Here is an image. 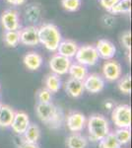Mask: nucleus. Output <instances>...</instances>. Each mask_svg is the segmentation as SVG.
Segmentation results:
<instances>
[{
	"mask_svg": "<svg viewBox=\"0 0 132 148\" xmlns=\"http://www.w3.org/2000/svg\"><path fill=\"white\" fill-rule=\"evenodd\" d=\"M68 73L71 76V78L83 81L86 78V76L88 75V70L86 66L76 62V63H71Z\"/></svg>",
	"mask_w": 132,
	"mask_h": 148,
	"instance_id": "412c9836",
	"label": "nucleus"
},
{
	"mask_svg": "<svg viewBox=\"0 0 132 148\" xmlns=\"http://www.w3.org/2000/svg\"><path fill=\"white\" fill-rule=\"evenodd\" d=\"M83 85L84 90L92 94H97L104 90L105 80L99 74L93 73L86 76V78L83 80Z\"/></svg>",
	"mask_w": 132,
	"mask_h": 148,
	"instance_id": "6e6552de",
	"label": "nucleus"
},
{
	"mask_svg": "<svg viewBox=\"0 0 132 148\" xmlns=\"http://www.w3.org/2000/svg\"><path fill=\"white\" fill-rule=\"evenodd\" d=\"M1 107H2V104H1V103H0V109H1Z\"/></svg>",
	"mask_w": 132,
	"mask_h": 148,
	"instance_id": "c9c22d12",
	"label": "nucleus"
},
{
	"mask_svg": "<svg viewBox=\"0 0 132 148\" xmlns=\"http://www.w3.org/2000/svg\"><path fill=\"white\" fill-rule=\"evenodd\" d=\"M40 138V130L36 123H30L23 134V140L31 143H38Z\"/></svg>",
	"mask_w": 132,
	"mask_h": 148,
	"instance_id": "6ab92c4d",
	"label": "nucleus"
},
{
	"mask_svg": "<svg viewBox=\"0 0 132 148\" xmlns=\"http://www.w3.org/2000/svg\"><path fill=\"white\" fill-rule=\"evenodd\" d=\"M118 1L119 0H100V3L105 10L110 11L112 9V7L116 5Z\"/></svg>",
	"mask_w": 132,
	"mask_h": 148,
	"instance_id": "7c9ffc66",
	"label": "nucleus"
},
{
	"mask_svg": "<svg viewBox=\"0 0 132 148\" xmlns=\"http://www.w3.org/2000/svg\"><path fill=\"white\" fill-rule=\"evenodd\" d=\"M39 42L44 45L47 49L50 51H55L61 42V35L58 28L53 24H44L38 28Z\"/></svg>",
	"mask_w": 132,
	"mask_h": 148,
	"instance_id": "7ed1b4c3",
	"label": "nucleus"
},
{
	"mask_svg": "<svg viewBox=\"0 0 132 148\" xmlns=\"http://www.w3.org/2000/svg\"><path fill=\"white\" fill-rule=\"evenodd\" d=\"M18 148H40V146L38 145V143L27 142L22 139V141H21L20 144L18 145Z\"/></svg>",
	"mask_w": 132,
	"mask_h": 148,
	"instance_id": "2f4dec72",
	"label": "nucleus"
},
{
	"mask_svg": "<svg viewBox=\"0 0 132 148\" xmlns=\"http://www.w3.org/2000/svg\"><path fill=\"white\" fill-rule=\"evenodd\" d=\"M120 42L122 44L125 49L128 51H130L131 49V34L130 31H125V32L122 33L121 37H120Z\"/></svg>",
	"mask_w": 132,
	"mask_h": 148,
	"instance_id": "c756f323",
	"label": "nucleus"
},
{
	"mask_svg": "<svg viewBox=\"0 0 132 148\" xmlns=\"http://www.w3.org/2000/svg\"><path fill=\"white\" fill-rule=\"evenodd\" d=\"M45 89H47L51 93H57L61 88V80L58 75L54 73H50L44 79Z\"/></svg>",
	"mask_w": 132,
	"mask_h": 148,
	"instance_id": "aec40b11",
	"label": "nucleus"
},
{
	"mask_svg": "<svg viewBox=\"0 0 132 148\" xmlns=\"http://www.w3.org/2000/svg\"><path fill=\"white\" fill-rule=\"evenodd\" d=\"M103 23L107 27H111V26L114 25V18L110 15H105L103 17Z\"/></svg>",
	"mask_w": 132,
	"mask_h": 148,
	"instance_id": "473e14b6",
	"label": "nucleus"
},
{
	"mask_svg": "<svg viewBox=\"0 0 132 148\" xmlns=\"http://www.w3.org/2000/svg\"><path fill=\"white\" fill-rule=\"evenodd\" d=\"M131 11V0H119L118 2L112 7L109 12L111 14H121L130 13Z\"/></svg>",
	"mask_w": 132,
	"mask_h": 148,
	"instance_id": "b1692460",
	"label": "nucleus"
},
{
	"mask_svg": "<svg viewBox=\"0 0 132 148\" xmlns=\"http://www.w3.org/2000/svg\"><path fill=\"white\" fill-rule=\"evenodd\" d=\"M88 136L91 141L99 142L110 132L109 123L103 114H94L87 120L86 123Z\"/></svg>",
	"mask_w": 132,
	"mask_h": 148,
	"instance_id": "f03ea898",
	"label": "nucleus"
},
{
	"mask_svg": "<svg viewBox=\"0 0 132 148\" xmlns=\"http://www.w3.org/2000/svg\"><path fill=\"white\" fill-rule=\"evenodd\" d=\"M30 123V118L27 114L24 112H15V116L10 127L16 134L23 135Z\"/></svg>",
	"mask_w": 132,
	"mask_h": 148,
	"instance_id": "9d476101",
	"label": "nucleus"
},
{
	"mask_svg": "<svg viewBox=\"0 0 132 148\" xmlns=\"http://www.w3.org/2000/svg\"><path fill=\"white\" fill-rule=\"evenodd\" d=\"M7 2H8L9 4H11V5H22V4L25 3L26 0H6Z\"/></svg>",
	"mask_w": 132,
	"mask_h": 148,
	"instance_id": "f704fd0d",
	"label": "nucleus"
},
{
	"mask_svg": "<svg viewBox=\"0 0 132 148\" xmlns=\"http://www.w3.org/2000/svg\"><path fill=\"white\" fill-rule=\"evenodd\" d=\"M95 47L98 51L99 57H102V58L105 59V60H110L112 57L116 56V47L109 40H105V39L99 40Z\"/></svg>",
	"mask_w": 132,
	"mask_h": 148,
	"instance_id": "ddd939ff",
	"label": "nucleus"
},
{
	"mask_svg": "<svg viewBox=\"0 0 132 148\" xmlns=\"http://www.w3.org/2000/svg\"><path fill=\"white\" fill-rule=\"evenodd\" d=\"M1 24L6 32L18 31L20 29V20L18 12L14 9H7L1 15Z\"/></svg>",
	"mask_w": 132,
	"mask_h": 148,
	"instance_id": "1a4fd4ad",
	"label": "nucleus"
},
{
	"mask_svg": "<svg viewBox=\"0 0 132 148\" xmlns=\"http://www.w3.org/2000/svg\"><path fill=\"white\" fill-rule=\"evenodd\" d=\"M112 123L117 128H130L131 108L125 104L114 107L111 112Z\"/></svg>",
	"mask_w": 132,
	"mask_h": 148,
	"instance_id": "20e7f679",
	"label": "nucleus"
},
{
	"mask_svg": "<svg viewBox=\"0 0 132 148\" xmlns=\"http://www.w3.org/2000/svg\"><path fill=\"white\" fill-rule=\"evenodd\" d=\"M36 114L42 123L52 130L61 127L63 123V112L51 102L45 103V104L38 103V105L36 106Z\"/></svg>",
	"mask_w": 132,
	"mask_h": 148,
	"instance_id": "f257e3e1",
	"label": "nucleus"
},
{
	"mask_svg": "<svg viewBox=\"0 0 132 148\" xmlns=\"http://www.w3.org/2000/svg\"><path fill=\"white\" fill-rule=\"evenodd\" d=\"M20 42L25 46H37L39 42L38 28L35 26H28L19 32Z\"/></svg>",
	"mask_w": 132,
	"mask_h": 148,
	"instance_id": "9b49d317",
	"label": "nucleus"
},
{
	"mask_svg": "<svg viewBox=\"0 0 132 148\" xmlns=\"http://www.w3.org/2000/svg\"><path fill=\"white\" fill-rule=\"evenodd\" d=\"M37 98L39 103H42V104H45V103H50L51 102V93H50L49 90L45 89V88H42L40 89L37 93Z\"/></svg>",
	"mask_w": 132,
	"mask_h": 148,
	"instance_id": "c85d7f7f",
	"label": "nucleus"
},
{
	"mask_svg": "<svg viewBox=\"0 0 132 148\" xmlns=\"http://www.w3.org/2000/svg\"><path fill=\"white\" fill-rule=\"evenodd\" d=\"M87 119L80 112H71L66 116V125L72 133L81 132L86 127Z\"/></svg>",
	"mask_w": 132,
	"mask_h": 148,
	"instance_id": "423d86ee",
	"label": "nucleus"
},
{
	"mask_svg": "<svg viewBox=\"0 0 132 148\" xmlns=\"http://www.w3.org/2000/svg\"><path fill=\"white\" fill-rule=\"evenodd\" d=\"M103 74L107 81H116L121 77V66L116 60H109L103 66Z\"/></svg>",
	"mask_w": 132,
	"mask_h": 148,
	"instance_id": "f8f14e48",
	"label": "nucleus"
},
{
	"mask_svg": "<svg viewBox=\"0 0 132 148\" xmlns=\"http://www.w3.org/2000/svg\"><path fill=\"white\" fill-rule=\"evenodd\" d=\"M99 148H121V145L117 141L114 133L109 132L99 141Z\"/></svg>",
	"mask_w": 132,
	"mask_h": 148,
	"instance_id": "4be33fe9",
	"label": "nucleus"
},
{
	"mask_svg": "<svg viewBox=\"0 0 132 148\" xmlns=\"http://www.w3.org/2000/svg\"><path fill=\"white\" fill-rule=\"evenodd\" d=\"M61 5L66 11L75 12L81 6V0H61Z\"/></svg>",
	"mask_w": 132,
	"mask_h": 148,
	"instance_id": "cd10ccee",
	"label": "nucleus"
},
{
	"mask_svg": "<svg viewBox=\"0 0 132 148\" xmlns=\"http://www.w3.org/2000/svg\"><path fill=\"white\" fill-rule=\"evenodd\" d=\"M15 111L7 105H2L0 109V127H9L13 121Z\"/></svg>",
	"mask_w": 132,
	"mask_h": 148,
	"instance_id": "a211bd4d",
	"label": "nucleus"
},
{
	"mask_svg": "<svg viewBox=\"0 0 132 148\" xmlns=\"http://www.w3.org/2000/svg\"><path fill=\"white\" fill-rule=\"evenodd\" d=\"M4 42L8 47H16L20 44V37L18 31H9L4 34Z\"/></svg>",
	"mask_w": 132,
	"mask_h": 148,
	"instance_id": "a878e982",
	"label": "nucleus"
},
{
	"mask_svg": "<svg viewBox=\"0 0 132 148\" xmlns=\"http://www.w3.org/2000/svg\"><path fill=\"white\" fill-rule=\"evenodd\" d=\"M78 45L76 44L74 40H61L60 44L58 45L57 47V52L60 56L67 57V58H71L74 57L76 54V52L78 51Z\"/></svg>",
	"mask_w": 132,
	"mask_h": 148,
	"instance_id": "4468645a",
	"label": "nucleus"
},
{
	"mask_svg": "<svg viewBox=\"0 0 132 148\" xmlns=\"http://www.w3.org/2000/svg\"><path fill=\"white\" fill-rule=\"evenodd\" d=\"M117 88L121 93L129 95L131 93V76L130 74H126L120 78L117 84Z\"/></svg>",
	"mask_w": 132,
	"mask_h": 148,
	"instance_id": "bb28decb",
	"label": "nucleus"
},
{
	"mask_svg": "<svg viewBox=\"0 0 132 148\" xmlns=\"http://www.w3.org/2000/svg\"><path fill=\"white\" fill-rule=\"evenodd\" d=\"M23 62L29 70H38L42 64V57L37 52H28L23 58Z\"/></svg>",
	"mask_w": 132,
	"mask_h": 148,
	"instance_id": "dca6fc26",
	"label": "nucleus"
},
{
	"mask_svg": "<svg viewBox=\"0 0 132 148\" xmlns=\"http://www.w3.org/2000/svg\"><path fill=\"white\" fill-rule=\"evenodd\" d=\"M77 63L84 66H93L99 60V54L94 46H83L78 47V51L75 54Z\"/></svg>",
	"mask_w": 132,
	"mask_h": 148,
	"instance_id": "39448f33",
	"label": "nucleus"
},
{
	"mask_svg": "<svg viewBox=\"0 0 132 148\" xmlns=\"http://www.w3.org/2000/svg\"><path fill=\"white\" fill-rule=\"evenodd\" d=\"M104 107L107 110H109V111H112V109L114 108V104L112 101H110V100H107V101H105L104 103Z\"/></svg>",
	"mask_w": 132,
	"mask_h": 148,
	"instance_id": "72a5a7b5",
	"label": "nucleus"
},
{
	"mask_svg": "<svg viewBox=\"0 0 132 148\" xmlns=\"http://www.w3.org/2000/svg\"><path fill=\"white\" fill-rule=\"evenodd\" d=\"M67 148H87L88 139L79 132L71 133L66 138Z\"/></svg>",
	"mask_w": 132,
	"mask_h": 148,
	"instance_id": "f3484780",
	"label": "nucleus"
},
{
	"mask_svg": "<svg viewBox=\"0 0 132 148\" xmlns=\"http://www.w3.org/2000/svg\"><path fill=\"white\" fill-rule=\"evenodd\" d=\"M65 91L72 98H79L83 94V92L85 91L84 90L83 81L70 77L65 83Z\"/></svg>",
	"mask_w": 132,
	"mask_h": 148,
	"instance_id": "2eb2a0df",
	"label": "nucleus"
},
{
	"mask_svg": "<svg viewBox=\"0 0 132 148\" xmlns=\"http://www.w3.org/2000/svg\"><path fill=\"white\" fill-rule=\"evenodd\" d=\"M25 16L28 21L31 23H36L39 21L40 17V8L36 4H31L26 8Z\"/></svg>",
	"mask_w": 132,
	"mask_h": 148,
	"instance_id": "5701e85b",
	"label": "nucleus"
},
{
	"mask_svg": "<svg viewBox=\"0 0 132 148\" xmlns=\"http://www.w3.org/2000/svg\"><path fill=\"white\" fill-rule=\"evenodd\" d=\"M114 133V135H116L117 141L120 143L121 146L130 142V139H131L130 128H116Z\"/></svg>",
	"mask_w": 132,
	"mask_h": 148,
	"instance_id": "393cba45",
	"label": "nucleus"
},
{
	"mask_svg": "<svg viewBox=\"0 0 132 148\" xmlns=\"http://www.w3.org/2000/svg\"><path fill=\"white\" fill-rule=\"evenodd\" d=\"M71 65L70 58H67L60 56V54L56 53L51 56L49 59V67L51 69L52 73L56 74V75H65L68 73L69 67Z\"/></svg>",
	"mask_w": 132,
	"mask_h": 148,
	"instance_id": "0eeeda50",
	"label": "nucleus"
}]
</instances>
